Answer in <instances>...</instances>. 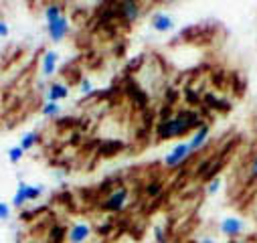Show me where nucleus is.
Wrapping results in <instances>:
<instances>
[{"mask_svg": "<svg viewBox=\"0 0 257 243\" xmlns=\"http://www.w3.org/2000/svg\"><path fill=\"white\" fill-rule=\"evenodd\" d=\"M249 180L251 182H257V156L251 160V164H249Z\"/></svg>", "mask_w": 257, "mask_h": 243, "instance_id": "20", "label": "nucleus"}, {"mask_svg": "<svg viewBox=\"0 0 257 243\" xmlns=\"http://www.w3.org/2000/svg\"><path fill=\"white\" fill-rule=\"evenodd\" d=\"M201 243H215V239H211V237H207V239H203Z\"/></svg>", "mask_w": 257, "mask_h": 243, "instance_id": "23", "label": "nucleus"}, {"mask_svg": "<svg viewBox=\"0 0 257 243\" xmlns=\"http://www.w3.org/2000/svg\"><path fill=\"white\" fill-rule=\"evenodd\" d=\"M79 93H81V95H91V93H95V83H91L87 77H83V79L79 81Z\"/></svg>", "mask_w": 257, "mask_h": 243, "instance_id": "17", "label": "nucleus"}, {"mask_svg": "<svg viewBox=\"0 0 257 243\" xmlns=\"http://www.w3.org/2000/svg\"><path fill=\"white\" fill-rule=\"evenodd\" d=\"M59 61H61L59 53L53 51V49H47L43 53V57H41V73L45 77H53L55 71H57V67H59Z\"/></svg>", "mask_w": 257, "mask_h": 243, "instance_id": "8", "label": "nucleus"}, {"mask_svg": "<svg viewBox=\"0 0 257 243\" xmlns=\"http://www.w3.org/2000/svg\"><path fill=\"white\" fill-rule=\"evenodd\" d=\"M223 187V178L221 176H213L209 182H207V195H217Z\"/></svg>", "mask_w": 257, "mask_h": 243, "instance_id": "16", "label": "nucleus"}, {"mask_svg": "<svg viewBox=\"0 0 257 243\" xmlns=\"http://www.w3.org/2000/svg\"><path fill=\"white\" fill-rule=\"evenodd\" d=\"M25 150L21 148V146H11L9 150H7V156H9V160H11V164H19L23 158H25Z\"/></svg>", "mask_w": 257, "mask_h": 243, "instance_id": "15", "label": "nucleus"}, {"mask_svg": "<svg viewBox=\"0 0 257 243\" xmlns=\"http://www.w3.org/2000/svg\"><path fill=\"white\" fill-rule=\"evenodd\" d=\"M148 197H158L160 195V191H162V187H160V182H152V185H148Z\"/></svg>", "mask_w": 257, "mask_h": 243, "instance_id": "21", "label": "nucleus"}, {"mask_svg": "<svg viewBox=\"0 0 257 243\" xmlns=\"http://www.w3.org/2000/svg\"><path fill=\"white\" fill-rule=\"evenodd\" d=\"M39 140H41V134L39 132H27L23 138H21V148L25 150V152H29L31 148H35L37 144H39Z\"/></svg>", "mask_w": 257, "mask_h": 243, "instance_id": "13", "label": "nucleus"}, {"mask_svg": "<svg viewBox=\"0 0 257 243\" xmlns=\"http://www.w3.org/2000/svg\"><path fill=\"white\" fill-rule=\"evenodd\" d=\"M45 27H47V35L53 43H61L69 35V29H71V21L65 13H61L59 17L51 19V21H45Z\"/></svg>", "mask_w": 257, "mask_h": 243, "instance_id": "3", "label": "nucleus"}, {"mask_svg": "<svg viewBox=\"0 0 257 243\" xmlns=\"http://www.w3.org/2000/svg\"><path fill=\"white\" fill-rule=\"evenodd\" d=\"M41 113H43L45 117H57V115H61V105H59V103H49V101H45L43 107H41Z\"/></svg>", "mask_w": 257, "mask_h": 243, "instance_id": "14", "label": "nucleus"}, {"mask_svg": "<svg viewBox=\"0 0 257 243\" xmlns=\"http://www.w3.org/2000/svg\"><path fill=\"white\" fill-rule=\"evenodd\" d=\"M113 11H115V17L121 19L123 23H127V25H134V23L140 19V15H142V7H140L138 3H134V0L117 3V5L113 7Z\"/></svg>", "mask_w": 257, "mask_h": 243, "instance_id": "5", "label": "nucleus"}, {"mask_svg": "<svg viewBox=\"0 0 257 243\" xmlns=\"http://www.w3.org/2000/svg\"><path fill=\"white\" fill-rule=\"evenodd\" d=\"M201 126H203V117H201L199 111H195V109H180V111H174L172 115H162L160 122L156 124L154 132H156V138L160 142H166V140L184 136L190 130H197Z\"/></svg>", "mask_w": 257, "mask_h": 243, "instance_id": "1", "label": "nucleus"}, {"mask_svg": "<svg viewBox=\"0 0 257 243\" xmlns=\"http://www.w3.org/2000/svg\"><path fill=\"white\" fill-rule=\"evenodd\" d=\"M150 25H152V29L156 33H170V31H174V19L168 13H162V11L152 15Z\"/></svg>", "mask_w": 257, "mask_h": 243, "instance_id": "11", "label": "nucleus"}, {"mask_svg": "<svg viewBox=\"0 0 257 243\" xmlns=\"http://www.w3.org/2000/svg\"><path fill=\"white\" fill-rule=\"evenodd\" d=\"M209 136H211V128H209V124H203L201 128H197L195 132H192V136L188 140V148L192 152H197L201 146H205V142L209 140Z\"/></svg>", "mask_w": 257, "mask_h": 243, "instance_id": "12", "label": "nucleus"}, {"mask_svg": "<svg viewBox=\"0 0 257 243\" xmlns=\"http://www.w3.org/2000/svg\"><path fill=\"white\" fill-rule=\"evenodd\" d=\"M67 97H69V85L63 81L49 83V87L45 91V101H49V103H59L61 99H67Z\"/></svg>", "mask_w": 257, "mask_h": 243, "instance_id": "7", "label": "nucleus"}, {"mask_svg": "<svg viewBox=\"0 0 257 243\" xmlns=\"http://www.w3.org/2000/svg\"><path fill=\"white\" fill-rule=\"evenodd\" d=\"M154 237H156V243H166V229L162 225H156L154 227Z\"/></svg>", "mask_w": 257, "mask_h": 243, "instance_id": "19", "label": "nucleus"}, {"mask_svg": "<svg viewBox=\"0 0 257 243\" xmlns=\"http://www.w3.org/2000/svg\"><path fill=\"white\" fill-rule=\"evenodd\" d=\"M219 229H221V233H223L225 237H237V235L243 233L245 223H243V219H239V217H235V215H229V217H225V219L221 221Z\"/></svg>", "mask_w": 257, "mask_h": 243, "instance_id": "9", "label": "nucleus"}, {"mask_svg": "<svg viewBox=\"0 0 257 243\" xmlns=\"http://www.w3.org/2000/svg\"><path fill=\"white\" fill-rule=\"evenodd\" d=\"M190 154H192V150L188 148V142H178V144L164 156V166H166L168 170H174V168L182 166V164L190 158Z\"/></svg>", "mask_w": 257, "mask_h": 243, "instance_id": "4", "label": "nucleus"}, {"mask_svg": "<svg viewBox=\"0 0 257 243\" xmlns=\"http://www.w3.org/2000/svg\"><path fill=\"white\" fill-rule=\"evenodd\" d=\"M127 199H130V191H127V189H115V191H111V193L105 197L103 209H105L107 213H119V211H123Z\"/></svg>", "mask_w": 257, "mask_h": 243, "instance_id": "6", "label": "nucleus"}, {"mask_svg": "<svg viewBox=\"0 0 257 243\" xmlns=\"http://www.w3.org/2000/svg\"><path fill=\"white\" fill-rule=\"evenodd\" d=\"M89 237H91V227L83 221H79L67 229V243H85Z\"/></svg>", "mask_w": 257, "mask_h": 243, "instance_id": "10", "label": "nucleus"}, {"mask_svg": "<svg viewBox=\"0 0 257 243\" xmlns=\"http://www.w3.org/2000/svg\"><path fill=\"white\" fill-rule=\"evenodd\" d=\"M11 35V27H9V23L7 21H3V19H0V37H9Z\"/></svg>", "mask_w": 257, "mask_h": 243, "instance_id": "22", "label": "nucleus"}, {"mask_svg": "<svg viewBox=\"0 0 257 243\" xmlns=\"http://www.w3.org/2000/svg\"><path fill=\"white\" fill-rule=\"evenodd\" d=\"M43 193H45V187L43 185H29V182H25V180H19L11 205L15 209H25L27 203L37 201L39 197H43Z\"/></svg>", "mask_w": 257, "mask_h": 243, "instance_id": "2", "label": "nucleus"}, {"mask_svg": "<svg viewBox=\"0 0 257 243\" xmlns=\"http://www.w3.org/2000/svg\"><path fill=\"white\" fill-rule=\"evenodd\" d=\"M13 217V205L0 201V221H9Z\"/></svg>", "mask_w": 257, "mask_h": 243, "instance_id": "18", "label": "nucleus"}]
</instances>
